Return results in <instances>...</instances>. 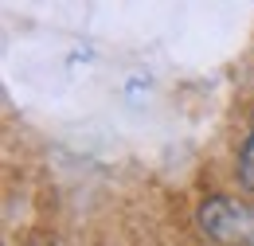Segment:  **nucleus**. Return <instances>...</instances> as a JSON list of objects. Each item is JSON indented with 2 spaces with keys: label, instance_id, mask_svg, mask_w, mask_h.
<instances>
[{
  "label": "nucleus",
  "instance_id": "obj_2",
  "mask_svg": "<svg viewBox=\"0 0 254 246\" xmlns=\"http://www.w3.org/2000/svg\"><path fill=\"white\" fill-rule=\"evenodd\" d=\"M239 176H243V184L254 191V133L243 141V153H239Z\"/></svg>",
  "mask_w": 254,
  "mask_h": 246
},
{
  "label": "nucleus",
  "instance_id": "obj_1",
  "mask_svg": "<svg viewBox=\"0 0 254 246\" xmlns=\"http://www.w3.org/2000/svg\"><path fill=\"white\" fill-rule=\"evenodd\" d=\"M199 227H203V235H211L219 243H254V215L243 203L223 199V195L199 207Z\"/></svg>",
  "mask_w": 254,
  "mask_h": 246
}]
</instances>
